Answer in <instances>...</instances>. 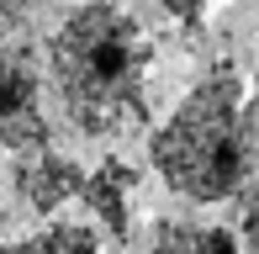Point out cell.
I'll return each mask as SVG.
<instances>
[{"label":"cell","mask_w":259,"mask_h":254,"mask_svg":"<svg viewBox=\"0 0 259 254\" xmlns=\"http://www.w3.org/2000/svg\"><path fill=\"white\" fill-rule=\"evenodd\" d=\"M48 148V111H42V79L16 53H0V164L11 154H42Z\"/></svg>","instance_id":"obj_3"},{"label":"cell","mask_w":259,"mask_h":254,"mask_svg":"<svg viewBox=\"0 0 259 254\" xmlns=\"http://www.w3.org/2000/svg\"><path fill=\"white\" fill-rule=\"evenodd\" d=\"M164 11H169L180 27H201V11H206V0H164Z\"/></svg>","instance_id":"obj_9"},{"label":"cell","mask_w":259,"mask_h":254,"mask_svg":"<svg viewBox=\"0 0 259 254\" xmlns=\"http://www.w3.org/2000/svg\"><path fill=\"white\" fill-rule=\"evenodd\" d=\"M0 254H16V249H11V244H0Z\"/></svg>","instance_id":"obj_11"},{"label":"cell","mask_w":259,"mask_h":254,"mask_svg":"<svg viewBox=\"0 0 259 254\" xmlns=\"http://www.w3.org/2000/svg\"><path fill=\"white\" fill-rule=\"evenodd\" d=\"M148 159H154V175L185 201L196 206L233 201L249 186L259 159V122L249 85L233 69H211L164 117V127H154Z\"/></svg>","instance_id":"obj_2"},{"label":"cell","mask_w":259,"mask_h":254,"mask_svg":"<svg viewBox=\"0 0 259 254\" xmlns=\"http://www.w3.org/2000/svg\"><path fill=\"white\" fill-rule=\"evenodd\" d=\"M85 170L74 164V159H64V154H32L27 164L16 170V196L32 206V212H58L64 201H74V196H85Z\"/></svg>","instance_id":"obj_4"},{"label":"cell","mask_w":259,"mask_h":254,"mask_svg":"<svg viewBox=\"0 0 259 254\" xmlns=\"http://www.w3.org/2000/svg\"><path fill=\"white\" fill-rule=\"evenodd\" d=\"M243 244H249V254H259V180L249 186V201H243Z\"/></svg>","instance_id":"obj_8"},{"label":"cell","mask_w":259,"mask_h":254,"mask_svg":"<svg viewBox=\"0 0 259 254\" xmlns=\"http://www.w3.org/2000/svg\"><path fill=\"white\" fill-rule=\"evenodd\" d=\"M133 186H138V175H133V164H127V159H106L96 175L85 180L90 212H96L116 238L133 233Z\"/></svg>","instance_id":"obj_5"},{"label":"cell","mask_w":259,"mask_h":254,"mask_svg":"<svg viewBox=\"0 0 259 254\" xmlns=\"http://www.w3.org/2000/svg\"><path fill=\"white\" fill-rule=\"evenodd\" d=\"M16 21H21V0H0V37H6Z\"/></svg>","instance_id":"obj_10"},{"label":"cell","mask_w":259,"mask_h":254,"mask_svg":"<svg viewBox=\"0 0 259 254\" xmlns=\"http://www.w3.org/2000/svg\"><path fill=\"white\" fill-rule=\"evenodd\" d=\"M48 69L74 133L122 138L148 122V37L133 11L111 0L74 6L48 37Z\"/></svg>","instance_id":"obj_1"},{"label":"cell","mask_w":259,"mask_h":254,"mask_svg":"<svg viewBox=\"0 0 259 254\" xmlns=\"http://www.w3.org/2000/svg\"><path fill=\"white\" fill-rule=\"evenodd\" d=\"M27 254H106V249H101L96 228H85V223H48L27 238Z\"/></svg>","instance_id":"obj_7"},{"label":"cell","mask_w":259,"mask_h":254,"mask_svg":"<svg viewBox=\"0 0 259 254\" xmlns=\"http://www.w3.org/2000/svg\"><path fill=\"white\" fill-rule=\"evenodd\" d=\"M154 254H243V244L217 223H180V217H159L148 233Z\"/></svg>","instance_id":"obj_6"}]
</instances>
